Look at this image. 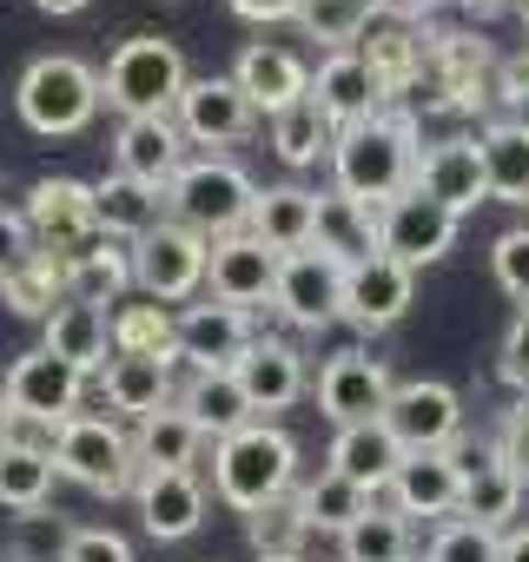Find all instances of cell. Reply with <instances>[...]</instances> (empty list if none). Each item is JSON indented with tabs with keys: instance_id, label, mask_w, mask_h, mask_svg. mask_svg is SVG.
<instances>
[{
	"instance_id": "cell-1",
	"label": "cell",
	"mask_w": 529,
	"mask_h": 562,
	"mask_svg": "<svg viewBox=\"0 0 529 562\" xmlns=\"http://www.w3.org/2000/svg\"><path fill=\"white\" fill-rule=\"evenodd\" d=\"M417 159H424V146H417L410 113L384 106V113H371L358 126H338V139H331V186L351 192L358 205L384 212L391 199H404L417 186Z\"/></svg>"
},
{
	"instance_id": "cell-2",
	"label": "cell",
	"mask_w": 529,
	"mask_h": 562,
	"mask_svg": "<svg viewBox=\"0 0 529 562\" xmlns=\"http://www.w3.org/2000/svg\"><path fill=\"white\" fill-rule=\"evenodd\" d=\"M292 476H299V443H292L279 424H264V417L212 443V490H218V503H232L238 516H251V509H264V503L292 496Z\"/></svg>"
},
{
	"instance_id": "cell-3",
	"label": "cell",
	"mask_w": 529,
	"mask_h": 562,
	"mask_svg": "<svg viewBox=\"0 0 529 562\" xmlns=\"http://www.w3.org/2000/svg\"><path fill=\"white\" fill-rule=\"evenodd\" d=\"M185 54L159 34H133L113 47L106 74H100V106H113L120 120H166L185 93Z\"/></svg>"
},
{
	"instance_id": "cell-4",
	"label": "cell",
	"mask_w": 529,
	"mask_h": 562,
	"mask_svg": "<svg viewBox=\"0 0 529 562\" xmlns=\"http://www.w3.org/2000/svg\"><path fill=\"white\" fill-rule=\"evenodd\" d=\"M251 199H258V186L245 179V166L225 159V153H205V159H185V166L172 172V186H166V218L185 225V232H199V238L212 245V238L245 232Z\"/></svg>"
},
{
	"instance_id": "cell-5",
	"label": "cell",
	"mask_w": 529,
	"mask_h": 562,
	"mask_svg": "<svg viewBox=\"0 0 529 562\" xmlns=\"http://www.w3.org/2000/svg\"><path fill=\"white\" fill-rule=\"evenodd\" d=\"M14 106H21L27 133H41V139H74V133H87L93 113H100V74H93L87 60H74V54H41V60H27V74H21V87H14Z\"/></svg>"
},
{
	"instance_id": "cell-6",
	"label": "cell",
	"mask_w": 529,
	"mask_h": 562,
	"mask_svg": "<svg viewBox=\"0 0 529 562\" xmlns=\"http://www.w3.org/2000/svg\"><path fill=\"white\" fill-rule=\"evenodd\" d=\"M54 470L93 496H126L139 483V457L113 417H67L54 430Z\"/></svg>"
},
{
	"instance_id": "cell-7",
	"label": "cell",
	"mask_w": 529,
	"mask_h": 562,
	"mask_svg": "<svg viewBox=\"0 0 529 562\" xmlns=\"http://www.w3.org/2000/svg\"><path fill=\"white\" fill-rule=\"evenodd\" d=\"M126 251H133V285H139L153 305H185V299L205 292V251H212V245H205L199 232L159 218V225H153L146 238H133Z\"/></svg>"
},
{
	"instance_id": "cell-8",
	"label": "cell",
	"mask_w": 529,
	"mask_h": 562,
	"mask_svg": "<svg viewBox=\"0 0 529 562\" xmlns=\"http://www.w3.org/2000/svg\"><path fill=\"white\" fill-rule=\"evenodd\" d=\"M80 391H87V378L74 364H60L47 345L21 351L8 364V384H0V397H8V411L21 424H47V430H60L67 417H80Z\"/></svg>"
},
{
	"instance_id": "cell-9",
	"label": "cell",
	"mask_w": 529,
	"mask_h": 562,
	"mask_svg": "<svg viewBox=\"0 0 529 562\" xmlns=\"http://www.w3.org/2000/svg\"><path fill=\"white\" fill-rule=\"evenodd\" d=\"M384 430L397 437L404 457H417V450H457V437H463V397L450 384H437V378H410V384L391 391Z\"/></svg>"
},
{
	"instance_id": "cell-10",
	"label": "cell",
	"mask_w": 529,
	"mask_h": 562,
	"mask_svg": "<svg viewBox=\"0 0 529 562\" xmlns=\"http://www.w3.org/2000/svg\"><path fill=\"white\" fill-rule=\"evenodd\" d=\"M457 212H443L437 199H424V192H404V199H391L384 212H378V251L384 258H397L404 271H424V265H437L450 245H457Z\"/></svg>"
},
{
	"instance_id": "cell-11",
	"label": "cell",
	"mask_w": 529,
	"mask_h": 562,
	"mask_svg": "<svg viewBox=\"0 0 529 562\" xmlns=\"http://www.w3.org/2000/svg\"><path fill=\"white\" fill-rule=\"evenodd\" d=\"M338 305H345V265H338V258H325V251H312V245L292 251V258H279L272 312H279L285 325L318 331V325L338 318Z\"/></svg>"
},
{
	"instance_id": "cell-12",
	"label": "cell",
	"mask_w": 529,
	"mask_h": 562,
	"mask_svg": "<svg viewBox=\"0 0 529 562\" xmlns=\"http://www.w3.org/2000/svg\"><path fill=\"white\" fill-rule=\"evenodd\" d=\"M172 120H179L185 146H212V153H218V146H238V139L251 133L258 106L238 93V80H232V74H199V80H185V93H179Z\"/></svg>"
},
{
	"instance_id": "cell-13",
	"label": "cell",
	"mask_w": 529,
	"mask_h": 562,
	"mask_svg": "<svg viewBox=\"0 0 529 562\" xmlns=\"http://www.w3.org/2000/svg\"><path fill=\"white\" fill-rule=\"evenodd\" d=\"M205 285H212L205 299L238 305V312L272 305V285H279V251H272V245H258L251 232L212 238V251H205Z\"/></svg>"
},
{
	"instance_id": "cell-14",
	"label": "cell",
	"mask_w": 529,
	"mask_h": 562,
	"mask_svg": "<svg viewBox=\"0 0 529 562\" xmlns=\"http://www.w3.org/2000/svg\"><path fill=\"white\" fill-rule=\"evenodd\" d=\"M21 218L34 232V251H54V258H74L80 245L100 238V225H93V186H80V179H41L27 192Z\"/></svg>"
},
{
	"instance_id": "cell-15",
	"label": "cell",
	"mask_w": 529,
	"mask_h": 562,
	"mask_svg": "<svg viewBox=\"0 0 529 562\" xmlns=\"http://www.w3.org/2000/svg\"><path fill=\"white\" fill-rule=\"evenodd\" d=\"M391 391H397L391 364H384V358H364V351H338V358H325V371H318V411H325L338 430L384 417Z\"/></svg>"
},
{
	"instance_id": "cell-16",
	"label": "cell",
	"mask_w": 529,
	"mask_h": 562,
	"mask_svg": "<svg viewBox=\"0 0 529 562\" xmlns=\"http://www.w3.org/2000/svg\"><path fill=\"white\" fill-rule=\"evenodd\" d=\"M417 299V271H404L397 258H364V265H345V305L338 318L358 325V331H391Z\"/></svg>"
},
{
	"instance_id": "cell-17",
	"label": "cell",
	"mask_w": 529,
	"mask_h": 562,
	"mask_svg": "<svg viewBox=\"0 0 529 562\" xmlns=\"http://www.w3.org/2000/svg\"><path fill=\"white\" fill-rule=\"evenodd\" d=\"M358 60L384 80V93L397 100L404 87H417V74L430 67V27H417V14L384 8L364 34H358Z\"/></svg>"
},
{
	"instance_id": "cell-18",
	"label": "cell",
	"mask_w": 529,
	"mask_h": 562,
	"mask_svg": "<svg viewBox=\"0 0 529 562\" xmlns=\"http://www.w3.org/2000/svg\"><path fill=\"white\" fill-rule=\"evenodd\" d=\"M232 378H238L251 417H258V411H264V417H272V411H292V404L305 397V351L285 345V338H251L245 358L232 364Z\"/></svg>"
},
{
	"instance_id": "cell-19",
	"label": "cell",
	"mask_w": 529,
	"mask_h": 562,
	"mask_svg": "<svg viewBox=\"0 0 529 562\" xmlns=\"http://www.w3.org/2000/svg\"><path fill=\"white\" fill-rule=\"evenodd\" d=\"M251 338H258V331H251V312H238V305L199 299V305L179 312V358H185L192 371H232Z\"/></svg>"
},
{
	"instance_id": "cell-20",
	"label": "cell",
	"mask_w": 529,
	"mask_h": 562,
	"mask_svg": "<svg viewBox=\"0 0 529 562\" xmlns=\"http://www.w3.org/2000/svg\"><path fill=\"white\" fill-rule=\"evenodd\" d=\"M133 503H139V522H146L153 542H185L205 522V483H199V470H139Z\"/></svg>"
},
{
	"instance_id": "cell-21",
	"label": "cell",
	"mask_w": 529,
	"mask_h": 562,
	"mask_svg": "<svg viewBox=\"0 0 529 562\" xmlns=\"http://www.w3.org/2000/svg\"><path fill=\"white\" fill-rule=\"evenodd\" d=\"M312 100H318V113H325L331 126H358V120H371V113H384V106H391L384 80L358 60V47H345V54H325V60H318V74H312Z\"/></svg>"
},
{
	"instance_id": "cell-22",
	"label": "cell",
	"mask_w": 529,
	"mask_h": 562,
	"mask_svg": "<svg viewBox=\"0 0 529 562\" xmlns=\"http://www.w3.org/2000/svg\"><path fill=\"white\" fill-rule=\"evenodd\" d=\"M232 80H238V93L272 120V113H285L292 100H305L312 93V74H305V60L292 54V47H279V41H251L245 54H238V67H232Z\"/></svg>"
},
{
	"instance_id": "cell-23",
	"label": "cell",
	"mask_w": 529,
	"mask_h": 562,
	"mask_svg": "<svg viewBox=\"0 0 529 562\" xmlns=\"http://www.w3.org/2000/svg\"><path fill=\"white\" fill-rule=\"evenodd\" d=\"M410 192H424V199H437L443 212H476L483 199H489V186H483V159H476V139H437L424 159H417V186Z\"/></svg>"
},
{
	"instance_id": "cell-24",
	"label": "cell",
	"mask_w": 529,
	"mask_h": 562,
	"mask_svg": "<svg viewBox=\"0 0 529 562\" xmlns=\"http://www.w3.org/2000/svg\"><path fill=\"white\" fill-rule=\"evenodd\" d=\"M404 516H457V496H463V457L457 450H417L397 463L391 490H384Z\"/></svg>"
},
{
	"instance_id": "cell-25",
	"label": "cell",
	"mask_w": 529,
	"mask_h": 562,
	"mask_svg": "<svg viewBox=\"0 0 529 562\" xmlns=\"http://www.w3.org/2000/svg\"><path fill=\"white\" fill-rule=\"evenodd\" d=\"M113 172H126V179H146V186H172V172L185 166V133H179V120L166 113V120H120V133H113Z\"/></svg>"
},
{
	"instance_id": "cell-26",
	"label": "cell",
	"mask_w": 529,
	"mask_h": 562,
	"mask_svg": "<svg viewBox=\"0 0 529 562\" xmlns=\"http://www.w3.org/2000/svg\"><path fill=\"white\" fill-rule=\"evenodd\" d=\"M397 463H404V450H397V437L384 430V417L345 424V430L331 437V457H325V470L345 476V483H358L364 496H384L391 476H397Z\"/></svg>"
},
{
	"instance_id": "cell-27",
	"label": "cell",
	"mask_w": 529,
	"mask_h": 562,
	"mask_svg": "<svg viewBox=\"0 0 529 562\" xmlns=\"http://www.w3.org/2000/svg\"><path fill=\"white\" fill-rule=\"evenodd\" d=\"M312 251H325V258H338V265L378 258V212L358 205L351 192L325 186V192H318V212H312Z\"/></svg>"
},
{
	"instance_id": "cell-28",
	"label": "cell",
	"mask_w": 529,
	"mask_h": 562,
	"mask_svg": "<svg viewBox=\"0 0 529 562\" xmlns=\"http://www.w3.org/2000/svg\"><path fill=\"white\" fill-rule=\"evenodd\" d=\"M113 312H100V305H54V318L41 325V345L60 358V364H74L80 378H93V371H106V358H113V325H106Z\"/></svg>"
},
{
	"instance_id": "cell-29",
	"label": "cell",
	"mask_w": 529,
	"mask_h": 562,
	"mask_svg": "<svg viewBox=\"0 0 529 562\" xmlns=\"http://www.w3.org/2000/svg\"><path fill=\"white\" fill-rule=\"evenodd\" d=\"M312 212H318V192L312 186H258L245 232L258 245H272L279 258H292V251L312 245Z\"/></svg>"
},
{
	"instance_id": "cell-30",
	"label": "cell",
	"mask_w": 529,
	"mask_h": 562,
	"mask_svg": "<svg viewBox=\"0 0 529 562\" xmlns=\"http://www.w3.org/2000/svg\"><path fill=\"white\" fill-rule=\"evenodd\" d=\"M166 218V192L159 186H146V179H126V172H106V179H93V225H100V238H146L153 225Z\"/></svg>"
},
{
	"instance_id": "cell-31",
	"label": "cell",
	"mask_w": 529,
	"mask_h": 562,
	"mask_svg": "<svg viewBox=\"0 0 529 562\" xmlns=\"http://www.w3.org/2000/svg\"><path fill=\"white\" fill-rule=\"evenodd\" d=\"M522 509V476L489 450V457H476V463H463V496H457V516L463 522H476V529H509V516Z\"/></svg>"
},
{
	"instance_id": "cell-32",
	"label": "cell",
	"mask_w": 529,
	"mask_h": 562,
	"mask_svg": "<svg viewBox=\"0 0 529 562\" xmlns=\"http://www.w3.org/2000/svg\"><path fill=\"white\" fill-rule=\"evenodd\" d=\"M476 159H483V186H489V199H503V205H529V120H496V126H483Z\"/></svg>"
},
{
	"instance_id": "cell-33",
	"label": "cell",
	"mask_w": 529,
	"mask_h": 562,
	"mask_svg": "<svg viewBox=\"0 0 529 562\" xmlns=\"http://www.w3.org/2000/svg\"><path fill=\"white\" fill-rule=\"evenodd\" d=\"M133 285V251L120 238H93L67 258V299L74 305H120V292Z\"/></svg>"
},
{
	"instance_id": "cell-34",
	"label": "cell",
	"mask_w": 529,
	"mask_h": 562,
	"mask_svg": "<svg viewBox=\"0 0 529 562\" xmlns=\"http://www.w3.org/2000/svg\"><path fill=\"white\" fill-rule=\"evenodd\" d=\"M179 411H185V417L205 430V443H218V437H232V430L258 424L232 371H192V384L179 391Z\"/></svg>"
},
{
	"instance_id": "cell-35",
	"label": "cell",
	"mask_w": 529,
	"mask_h": 562,
	"mask_svg": "<svg viewBox=\"0 0 529 562\" xmlns=\"http://www.w3.org/2000/svg\"><path fill=\"white\" fill-rule=\"evenodd\" d=\"M100 391H106V404L126 411V417H153V411H166V404L179 397V391H172V364H159V358H106Z\"/></svg>"
},
{
	"instance_id": "cell-36",
	"label": "cell",
	"mask_w": 529,
	"mask_h": 562,
	"mask_svg": "<svg viewBox=\"0 0 529 562\" xmlns=\"http://www.w3.org/2000/svg\"><path fill=\"white\" fill-rule=\"evenodd\" d=\"M199 450H205V430L179 411V397H172L166 411L139 417V437H133L139 470H192V463H199Z\"/></svg>"
},
{
	"instance_id": "cell-37",
	"label": "cell",
	"mask_w": 529,
	"mask_h": 562,
	"mask_svg": "<svg viewBox=\"0 0 529 562\" xmlns=\"http://www.w3.org/2000/svg\"><path fill=\"white\" fill-rule=\"evenodd\" d=\"M338 562H410V516L391 496H371V509L338 536Z\"/></svg>"
},
{
	"instance_id": "cell-38",
	"label": "cell",
	"mask_w": 529,
	"mask_h": 562,
	"mask_svg": "<svg viewBox=\"0 0 529 562\" xmlns=\"http://www.w3.org/2000/svg\"><path fill=\"white\" fill-rule=\"evenodd\" d=\"M54 450L47 443H34V437H14L8 450H0V503H8L14 516H27V509H47V496H54Z\"/></svg>"
},
{
	"instance_id": "cell-39",
	"label": "cell",
	"mask_w": 529,
	"mask_h": 562,
	"mask_svg": "<svg viewBox=\"0 0 529 562\" xmlns=\"http://www.w3.org/2000/svg\"><path fill=\"white\" fill-rule=\"evenodd\" d=\"M106 325H113V358H159V364L179 358V318L166 305H153V299L120 305Z\"/></svg>"
},
{
	"instance_id": "cell-40",
	"label": "cell",
	"mask_w": 529,
	"mask_h": 562,
	"mask_svg": "<svg viewBox=\"0 0 529 562\" xmlns=\"http://www.w3.org/2000/svg\"><path fill=\"white\" fill-rule=\"evenodd\" d=\"M0 305H8L14 318H54V305H67V258L54 251H34L14 278H0Z\"/></svg>"
},
{
	"instance_id": "cell-41",
	"label": "cell",
	"mask_w": 529,
	"mask_h": 562,
	"mask_svg": "<svg viewBox=\"0 0 529 562\" xmlns=\"http://www.w3.org/2000/svg\"><path fill=\"white\" fill-rule=\"evenodd\" d=\"M331 139H338V126L318 113V100H312V93H305V100H292L285 113H272V153H279L292 172H305V166L331 159Z\"/></svg>"
},
{
	"instance_id": "cell-42",
	"label": "cell",
	"mask_w": 529,
	"mask_h": 562,
	"mask_svg": "<svg viewBox=\"0 0 529 562\" xmlns=\"http://www.w3.org/2000/svg\"><path fill=\"white\" fill-rule=\"evenodd\" d=\"M384 8H391V0H305V8H299V34L318 41L325 54H345V47H358V34Z\"/></svg>"
},
{
	"instance_id": "cell-43",
	"label": "cell",
	"mask_w": 529,
	"mask_h": 562,
	"mask_svg": "<svg viewBox=\"0 0 529 562\" xmlns=\"http://www.w3.org/2000/svg\"><path fill=\"white\" fill-rule=\"evenodd\" d=\"M245 536L258 549V562H305V542H312V522L299 509V496H279L245 516Z\"/></svg>"
},
{
	"instance_id": "cell-44",
	"label": "cell",
	"mask_w": 529,
	"mask_h": 562,
	"mask_svg": "<svg viewBox=\"0 0 529 562\" xmlns=\"http://www.w3.org/2000/svg\"><path fill=\"white\" fill-rule=\"evenodd\" d=\"M299 509H305V522H312V536L325 529V536H345L364 509H371V496L358 490V483H345V476H331V470H318L305 490H299Z\"/></svg>"
},
{
	"instance_id": "cell-45",
	"label": "cell",
	"mask_w": 529,
	"mask_h": 562,
	"mask_svg": "<svg viewBox=\"0 0 529 562\" xmlns=\"http://www.w3.org/2000/svg\"><path fill=\"white\" fill-rule=\"evenodd\" d=\"M67 536H74L67 516L27 509V516H14V529H8V562H67Z\"/></svg>"
},
{
	"instance_id": "cell-46",
	"label": "cell",
	"mask_w": 529,
	"mask_h": 562,
	"mask_svg": "<svg viewBox=\"0 0 529 562\" xmlns=\"http://www.w3.org/2000/svg\"><path fill=\"white\" fill-rule=\"evenodd\" d=\"M496 549H503V536H496V529H476V522L450 516V522L430 536L424 562H496Z\"/></svg>"
},
{
	"instance_id": "cell-47",
	"label": "cell",
	"mask_w": 529,
	"mask_h": 562,
	"mask_svg": "<svg viewBox=\"0 0 529 562\" xmlns=\"http://www.w3.org/2000/svg\"><path fill=\"white\" fill-rule=\"evenodd\" d=\"M489 271H496V285H503L516 305H529V225H509V232L489 245Z\"/></svg>"
},
{
	"instance_id": "cell-48",
	"label": "cell",
	"mask_w": 529,
	"mask_h": 562,
	"mask_svg": "<svg viewBox=\"0 0 529 562\" xmlns=\"http://www.w3.org/2000/svg\"><path fill=\"white\" fill-rule=\"evenodd\" d=\"M496 371H503L509 391L529 397V305H516V318H509V331H503V345H496Z\"/></svg>"
},
{
	"instance_id": "cell-49",
	"label": "cell",
	"mask_w": 529,
	"mask_h": 562,
	"mask_svg": "<svg viewBox=\"0 0 529 562\" xmlns=\"http://www.w3.org/2000/svg\"><path fill=\"white\" fill-rule=\"evenodd\" d=\"M67 562H133V542L120 529H74L67 536Z\"/></svg>"
},
{
	"instance_id": "cell-50",
	"label": "cell",
	"mask_w": 529,
	"mask_h": 562,
	"mask_svg": "<svg viewBox=\"0 0 529 562\" xmlns=\"http://www.w3.org/2000/svg\"><path fill=\"white\" fill-rule=\"evenodd\" d=\"M496 457H503V463L522 476V490H529V397L496 424Z\"/></svg>"
},
{
	"instance_id": "cell-51",
	"label": "cell",
	"mask_w": 529,
	"mask_h": 562,
	"mask_svg": "<svg viewBox=\"0 0 529 562\" xmlns=\"http://www.w3.org/2000/svg\"><path fill=\"white\" fill-rule=\"evenodd\" d=\"M27 258H34V232H27V218H21V212H0V278H14Z\"/></svg>"
},
{
	"instance_id": "cell-52",
	"label": "cell",
	"mask_w": 529,
	"mask_h": 562,
	"mask_svg": "<svg viewBox=\"0 0 529 562\" xmlns=\"http://www.w3.org/2000/svg\"><path fill=\"white\" fill-rule=\"evenodd\" d=\"M305 0H232V14L251 21V27H272V21H299Z\"/></svg>"
},
{
	"instance_id": "cell-53",
	"label": "cell",
	"mask_w": 529,
	"mask_h": 562,
	"mask_svg": "<svg viewBox=\"0 0 529 562\" xmlns=\"http://www.w3.org/2000/svg\"><path fill=\"white\" fill-rule=\"evenodd\" d=\"M496 100H529V47L496 67Z\"/></svg>"
},
{
	"instance_id": "cell-54",
	"label": "cell",
	"mask_w": 529,
	"mask_h": 562,
	"mask_svg": "<svg viewBox=\"0 0 529 562\" xmlns=\"http://www.w3.org/2000/svg\"><path fill=\"white\" fill-rule=\"evenodd\" d=\"M496 562H529V529H503V549Z\"/></svg>"
},
{
	"instance_id": "cell-55",
	"label": "cell",
	"mask_w": 529,
	"mask_h": 562,
	"mask_svg": "<svg viewBox=\"0 0 529 562\" xmlns=\"http://www.w3.org/2000/svg\"><path fill=\"white\" fill-rule=\"evenodd\" d=\"M41 14H54V21H67V14H80V8H93V0H34Z\"/></svg>"
},
{
	"instance_id": "cell-56",
	"label": "cell",
	"mask_w": 529,
	"mask_h": 562,
	"mask_svg": "<svg viewBox=\"0 0 529 562\" xmlns=\"http://www.w3.org/2000/svg\"><path fill=\"white\" fill-rule=\"evenodd\" d=\"M463 14H476V21H489V14H509V0H457Z\"/></svg>"
},
{
	"instance_id": "cell-57",
	"label": "cell",
	"mask_w": 529,
	"mask_h": 562,
	"mask_svg": "<svg viewBox=\"0 0 529 562\" xmlns=\"http://www.w3.org/2000/svg\"><path fill=\"white\" fill-rule=\"evenodd\" d=\"M14 437H21V417H14V411H8V397H0V450H8V443H14Z\"/></svg>"
},
{
	"instance_id": "cell-58",
	"label": "cell",
	"mask_w": 529,
	"mask_h": 562,
	"mask_svg": "<svg viewBox=\"0 0 529 562\" xmlns=\"http://www.w3.org/2000/svg\"><path fill=\"white\" fill-rule=\"evenodd\" d=\"M391 8H404V14H430V8H457V0H391Z\"/></svg>"
},
{
	"instance_id": "cell-59",
	"label": "cell",
	"mask_w": 529,
	"mask_h": 562,
	"mask_svg": "<svg viewBox=\"0 0 529 562\" xmlns=\"http://www.w3.org/2000/svg\"><path fill=\"white\" fill-rule=\"evenodd\" d=\"M509 14H516V21H522V27H529V0H509Z\"/></svg>"
},
{
	"instance_id": "cell-60",
	"label": "cell",
	"mask_w": 529,
	"mask_h": 562,
	"mask_svg": "<svg viewBox=\"0 0 529 562\" xmlns=\"http://www.w3.org/2000/svg\"><path fill=\"white\" fill-rule=\"evenodd\" d=\"M166 8H179V0H166Z\"/></svg>"
}]
</instances>
